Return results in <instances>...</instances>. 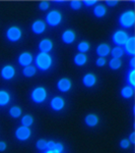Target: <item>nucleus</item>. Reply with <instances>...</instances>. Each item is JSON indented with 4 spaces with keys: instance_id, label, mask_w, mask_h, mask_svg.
Wrapping results in <instances>:
<instances>
[{
    "instance_id": "obj_25",
    "label": "nucleus",
    "mask_w": 135,
    "mask_h": 153,
    "mask_svg": "<svg viewBox=\"0 0 135 153\" xmlns=\"http://www.w3.org/2000/svg\"><path fill=\"white\" fill-rule=\"evenodd\" d=\"M109 66L113 71L119 70V68L122 66V60L119 58H112L111 60L109 61Z\"/></svg>"
},
{
    "instance_id": "obj_24",
    "label": "nucleus",
    "mask_w": 135,
    "mask_h": 153,
    "mask_svg": "<svg viewBox=\"0 0 135 153\" xmlns=\"http://www.w3.org/2000/svg\"><path fill=\"white\" fill-rule=\"evenodd\" d=\"M111 55L113 58H119L121 59L122 56L124 55V49L119 46H116L111 50Z\"/></svg>"
},
{
    "instance_id": "obj_5",
    "label": "nucleus",
    "mask_w": 135,
    "mask_h": 153,
    "mask_svg": "<svg viewBox=\"0 0 135 153\" xmlns=\"http://www.w3.org/2000/svg\"><path fill=\"white\" fill-rule=\"evenodd\" d=\"M128 38H129V36H128V34H127V32L119 30V31H116L114 34H113L112 41L116 46L121 47V46L125 45V43H126L127 40H128Z\"/></svg>"
},
{
    "instance_id": "obj_29",
    "label": "nucleus",
    "mask_w": 135,
    "mask_h": 153,
    "mask_svg": "<svg viewBox=\"0 0 135 153\" xmlns=\"http://www.w3.org/2000/svg\"><path fill=\"white\" fill-rule=\"evenodd\" d=\"M134 74H135V70H130L126 76V82L128 83V86H130V87H132V88H134V86H135Z\"/></svg>"
},
{
    "instance_id": "obj_15",
    "label": "nucleus",
    "mask_w": 135,
    "mask_h": 153,
    "mask_svg": "<svg viewBox=\"0 0 135 153\" xmlns=\"http://www.w3.org/2000/svg\"><path fill=\"white\" fill-rule=\"evenodd\" d=\"M75 38H76V35L72 30H66V31L63 32L62 36H61V40L65 44H72L75 41Z\"/></svg>"
},
{
    "instance_id": "obj_14",
    "label": "nucleus",
    "mask_w": 135,
    "mask_h": 153,
    "mask_svg": "<svg viewBox=\"0 0 135 153\" xmlns=\"http://www.w3.org/2000/svg\"><path fill=\"white\" fill-rule=\"evenodd\" d=\"M46 30V23L41 19H38V21H35L33 24H32V31H33L34 34L36 35H41L45 32Z\"/></svg>"
},
{
    "instance_id": "obj_42",
    "label": "nucleus",
    "mask_w": 135,
    "mask_h": 153,
    "mask_svg": "<svg viewBox=\"0 0 135 153\" xmlns=\"http://www.w3.org/2000/svg\"><path fill=\"white\" fill-rule=\"evenodd\" d=\"M44 153H60V152L56 151V150H46Z\"/></svg>"
},
{
    "instance_id": "obj_39",
    "label": "nucleus",
    "mask_w": 135,
    "mask_h": 153,
    "mask_svg": "<svg viewBox=\"0 0 135 153\" xmlns=\"http://www.w3.org/2000/svg\"><path fill=\"white\" fill-rule=\"evenodd\" d=\"M6 148H7V144H6V143L3 142V141H0V152L5 151Z\"/></svg>"
},
{
    "instance_id": "obj_34",
    "label": "nucleus",
    "mask_w": 135,
    "mask_h": 153,
    "mask_svg": "<svg viewBox=\"0 0 135 153\" xmlns=\"http://www.w3.org/2000/svg\"><path fill=\"white\" fill-rule=\"evenodd\" d=\"M106 59H105L104 57H99L95 60V65H97V66H99V68H102V66H104L105 65H106Z\"/></svg>"
},
{
    "instance_id": "obj_35",
    "label": "nucleus",
    "mask_w": 135,
    "mask_h": 153,
    "mask_svg": "<svg viewBox=\"0 0 135 153\" xmlns=\"http://www.w3.org/2000/svg\"><path fill=\"white\" fill-rule=\"evenodd\" d=\"M54 150H56V151L62 153L63 150H64V145H63L62 143H56L55 147H54Z\"/></svg>"
},
{
    "instance_id": "obj_40",
    "label": "nucleus",
    "mask_w": 135,
    "mask_h": 153,
    "mask_svg": "<svg viewBox=\"0 0 135 153\" xmlns=\"http://www.w3.org/2000/svg\"><path fill=\"white\" fill-rule=\"evenodd\" d=\"M129 66H130V70H135V59H134V57H131V59H130Z\"/></svg>"
},
{
    "instance_id": "obj_20",
    "label": "nucleus",
    "mask_w": 135,
    "mask_h": 153,
    "mask_svg": "<svg viewBox=\"0 0 135 153\" xmlns=\"http://www.w3.org/2000/svg\"><path fill=\"white\" fill-rule=\"evenodd\" d=\"M10 102V94L5 90H0V106H6Z\"/></svg>"
},
{
    "instance_id": "obj_33",
    "label": "nucleus",
    "mask_w": 135,
    "mask_h": 153,
    "mask_svg": "<svg viewBox=\"0 0 135 153\" xmlns=\"http://www.w3.org/2000/svg\"><path fill=\"white\" fill-rule=\"evenodd\" d=\"M120 147L122 148V149H127V148H129V146L131 144H130V142L128 141V139H123L120 141Z\"/></svg>"
},
{
    "instance_id": "obj_41",
    "label": "nucleus",
    "mask_w": 135,
    "mask_h": 153,
    "mask_svg": "<svg viewBox=\"0 0 135 153\" xmlns=\"http://www.w3.org/2000/svg\"><path fill=\"white\" fill-rule=\"evenodd\" d=\"M128 141L130 142V144H131V145H133L135 143V141H134V133H131V134H130Z\"/></svg>"
},
{
    "instance_id": "obj_17",
    "label": "nucleus",
    "mask_w": 135,
    "mask_h": 153,
    "mask_svg": "<svg viewBox=\"0 0 135 153\" xmlns=\"http://www.w3.org/2000/svg\"><path fill=\"white\" fill-rule=\"evenodd\" d=\"M97 54L99 55V57H106L111 52V47L109 46V44L107 43H101L97 47Z\"/></svg>"
},
{
    "instance_id": "obj_37",
    "label": "nucleus",
    "mask_w": 135,
    "mask_h": 153,
    "mask_svg": "<svg viewBox=\"0 0 135 153\" xmlns=\"http://www.w3.org/2000/svg\"><path fill=\"white\" fill-rule=\"evenodd\" d=\"M55 144H56V142H54V141H47V144H46V150H54Z\"/></svg>"
},
{
    "instance_id": "obj_18",
    "label": "nucleus",
    "mask_w": 135,
    "mask_h": 153,
    "mask_svg": "<svg viewBox=\"0 0 135 153\" xmlns=\"http://www.w3.org/2000/svg\"><path fill=\"white\" fill-rule=\"evenodd\" d=\"M99 122H100L99 117L95 113H90V114H87L84 117V124L90 128H94L95 126H98Z\"/></svg>"
},
{
    "instance_id": "obj_13",
    "label": "nucleus",
    "mask_w": 135,
    "mask_h": 153,
    "mask_svg": "<svg viewBox=\"0 0 135 153\" xmlns=\"http://www.w3.org/2000/svg\"><path fill=\"white\" fill-rule=\"evenodd\" d=\"M53 49V42L50 39H43L39 43V50L41 53H50Z\"/></svg>"
},
{
    "instance_id": "obj_8",
    "label": "nucleus",
    "mask_w": 135,
    "mask_h": 153,
    "mask_svg": "<svg viewBox=\"0 0 135 153\" xmlns=\"http://www.w3.org/2000/svg\"><path fill=\"white\" fill-rule=\"evenodd\" d=\"M0 76L3 80L9 81L11 79H13V76H15V68L10 65H6L0 71Z\"/></svg>"
},
{
    "instance_id": "obj_23",
    "label": "nucleus",
    "mask_w": 135,
    "mask_h": 153,
    "mask_svg": "<svg viewBox=\"0 0 135 153\" xmlns=\"http://www.w3.org/2000/svg\"><path fill=\"white\" fill-rule=\"evenodd\" d=\"M36 73H37V68L32 65L29 66H26L23 70V75L24 76H26V78H32V76H34L36 75Z\"/></svg>"
},
{
    "instance_id": "obj_30",
    "label": "nucleus",
    "mask_w": 135,
    "mask_h": 153,
    "mask_svg": "<svg viewBox=\"0 0 135 153\" xmlns=\"http://www.w3.org/2000/svg\"><path fill=\"white\" fill-rule=\"evenodd\" d=\"M82 6V1H79V0H72L70 1V8L73 9V10H78L80 9Z\"/></svg>"
},
{
    "instance_id": "obj_12",
    "label": "nucleus",
    "mask_w": 135,
    "mask_h": 153,
    "mask_svg": "<svg viewBox=\"0 0 135 153\" xmlns=\"http://www.w3.org/2000/svg\"><path fill=\"white\" fill-rule=\"evenodd\" d=\"M124 52L127 53V55H130L131 57H134L135 54V38L129 37L127 42L124 45Z\"/></svg>"
},
{
    "instance_id": "obj_28",
    "label": "nucleus",
    "mask_w": 135,
    "mask_h": 153,
    "mask_svg": "<svg viewBox=\"0 0 135 153\" xmlns=\"http://www.w3.org/2000/svg\"><path fill=\"white\" fill-rule=\"evenodd\" d=\"M9 115L13 118H18L21 115V108L19 106H12L9 109Z\"/></svg>"
},
{
    "instance_id": "obj_36",
    "label": "nucleus",
    "mask_w": 135,
    "mask_h": 153,
    "mask_svg": "<svg viewBox=\"0 0 135 153\" xmlns=\"http://www.w3.org/2000/svg\"><path fill=\"white\" fill-rule=\"evenodd\" d=\"M97 0H84V1L82 2L83 4H84L85 6L90 7V6H92L95 5V4H97Z\"/></svg>"
},
{
    "instance_id": "obj_16",
    "label": "nucleus",
    "mask_w": 135,
    "mask_h": 153,
    "mask_svg": "<svg viewBox=\"0 0 135 153\" xmlns=\"http://www.w3.org/2000/svg\"><path fill=\"white\" fill-rule=\"evenodd\" d=\"M95 83H97V76L94 74H87V75L83 76L82 84L84 87L92 88L95 85Z\"/></svg>"
},
{
    "instance_id": "obj_7",
    "label": "nucleus",
    "mask_w": 135,
    "mask_h": 153,
    "mask_svg": "<svg viewBox=\"0 0 135 153\" xmlns=\"http://www.w3.org/2000/svg\"><path fill=\"white\" fill-rule=\"evenodd\" d=\"M14 135H15V138L18 140V141L23 142V141H26V140H29V138H31L32 131L28 127H23V126H21V127H18V129L15 130V133H14Z\"/></svg>"
},
{
    "instance_id": "obj_19",
    "label": "nucleus",
    "mask_w": 135,
    "mask_h": 153,
    "mask_svg": "<svg viewBox=\"0 0 135 153\" xmlns=\"http://www.w3.org/2000/svg\"><path fill=\"white\" fill-rule=\"evenodd\" d=\"M73 61H74L75 65L83 66L87 62V56L83 53H77L76 55L74 56V58H73Z\"/></svg>"
},
{
    "instance_id": "obj_10",
    "label": "nucleus",
    "mask_w": 135,
    "mask_h": 153,
    "mask_svg": "<svg viewBox=\"0 0 135 153\" xmlns=\"http://www.w3.org/2000/svg\"><path fill=\"white\" fill-rule=\"evenodd\" d=\"M50 106L54 111H60V110H62L63 108H64L65 101L62 97H60V96H55V97L51 100Z\"/></svg>"
},
{
    "instance_id": "obj_21",
    "label": "nucleus",
    "mask_w": 135,
    "mask_h": 153,
    "mask_svg": "<svg viewBox=\"0 0 135 153\" xmlns=\"http://www.w3.org/2000/svg\"><path fill=\"white\" fill-rule=\"evenodd\" d=\"M106 13H107V8L103 4H98V5L95 6L94 9L95 16H97V18H103V16H106Z\"/></svg>"
},
{
    "instance_id": "obj_2",
    "label": "nucleus",
    "mask_w": 135,
    "mask_h": 153,
    "mask_svg": "<svg viewBox=\"0 0 135 153\" xmlns=\"http://www.w3.org/2000/svg\"><path fill=\"white\" fill-rule=\"evenodd\" d=\"M135 23V14L133 10L124 11L119 18V24L122 28L130 29L134 26Z\"/></svg>"
},
{
    "instance_id": "obj_3",
    "label": "nucleus",
    "mask_w": 135,
    "mask_h": 153,
    "mask_svg": "<svg viewBox=\"0 0 135 153\" xmlns=\"http://www.w3.org/2000/svg\"><path fill=\"white\" fill-rule=\"evenodd\" d=\"M31 99L37 104H42L47 99V90L44 87H36L31 93Z\"/></svg>"
},
{
    "instance_id": "obj_1",
    "label": "nucleus",
    "mask_w": 135,
    "mask_h": 153,
    "mask_svg": "<svg viewBox=\"0 0 135 153\" xmlns=\"http://www.w3.org/2000/svg\"><path fill=\"white\" fill-rule=\"evenodd\" d=\"M36 66L39 71H47L51 68L53 63L52 56L49 53H39L35 59Z\"/></svg>"
},
{
    "instance_id": "obj_22",
    "label": "nucleus",
    "mask_w": 135,
    "mask_h": 153,
    "mask_svg": "<svg viewBox=\"0 0 135 153\" xmlns=\"http://www.w3.org/2000/svg\"><path fill=\"white\" fill-rule=\"evenodd\" d=\"M134 94V88L130 87V86H125V87L122 88L121 90V96L125 99H129V98H131L132 96Z\"/></svg>"
},
{
    "instance_id": "obj_9",
    "label": "nucleus",
    "mask_w": 135,
    "mask_h": 153,
    "mask_svg": "<svg viewBox=\"0 0 135 153\" xmlns=\"http://www.w3.org/2000/svg\"><path fill=\"white\" fill-rule=\"evenodd\" d=\"M33 55H32L29 52H23L19 54L18 58V65L23 66V68H26V66H29L31 65L32 63H33Z\"/></svg>"
},
{
    "instance_id": "obj_4",
    "label": "nucleus",
    "mask_w": 135,
    "mask_h": 153,
    "mask_svg": "<svg viewBox=\"0 0 135 153\" xmlns=\"http://www.w3.org/2000/svg\"><path fill=\"white\" fill-rule=\"evenodd\" d=\"M62 22V14L59 10L53 9L46 16V23L50 27H57Z\"/></svg>"
},
{
    "instance_id": "obj_38",
    "label": "nucleus",
    "mask_w": 135,
    "mask_h": 153,
    "mask_svg": "<svg viewBox=\"0 0 135 153\" xmlns=\"http://www.w3.org/2000/svg\"><path fill=\"white\" fill-rule=\"evenodd\" d=\"M106 4L108 6H110V7H115L118 4V1H117V0H107Z\"/></svg>"
},
{
    "instance_id": "obj_32",
    "label": "nucleus",
    "mask_w": 135,
    "mask_h": 153,
    "mask_svg": "<svg viewBox=\"0 0 135 153\" xmlns=\"http://www.w3.org/2000/svg\"><path fill=\"white\" fill-rule=\"evenodd\" d=\"M49 7H50V3H49L48 1H42L40 2V4H39V8L43 11H46L47 9H49Z\"/></svg>"
},
{
    "instance_id": "obj_31",
    "label": "nucleus",
    "mask_w": 135,
    "mask_h": 153,
    "mask_svg": "<svg viewBox=\"0 0 135 153\" xmlns=\"http://www.w3.org/2000/svg\"><path fill=\"white\" fill-rule=\"evenodd\" d=\"M46 144H47V141L44 139H40L38 140L36 143V147L38 150H40V151H45L46 150Z\"/></svg>"
},
{
    "instance_id": "obj_27",
    "label": "nucleus",
    "mask_w": 135,
    "mask_h": 153,
    "mask_svg": "<svg viewBox=\"0 0 135 153\" xmlns=\"http://www.w3.org/2000/svg\"><path fill=\"white\" fill-rule=\"evenodd\" d=\"M21 126L29 128L32 125L34 124V117H32V115H29V114H26V115H23V117H21Z\"/></svg>"
},
{
    "instance_id": "obj_26",
    "label": "nucleus",
    "mask_w": 135,
    "mask_h": 153,
    "mask_svg": "<svg viewBox=\"0 0 135 153\" xmlns=\"http://www.w3.org/2000/svg\"><path fill=\"white\" fill-rule=\"evenodd\" d=\"M90 45L87 41H81L80 43H78V45H77V50L79 53L85 54V52H87V51L90 50Z\"/></svg>"
},
{
    "instance_id": "obj_6",
    "label": "nucleus",
    "mask_w": 135,
    "mask_h": 153,
    "mask_svg": "<svg viewBox=\"0 0 135 153\" xmlns=\"http://www.w3.org/2000/svg\"><path fill=\"white\" fill-rule=\"evenodd\" d=\"M21 36H23V32H21V30L16 26H12L10 28L7 29V31H6L7 40L13 42V43L21 40Z\"/></svg>"
},
{
    "instance_id": "obj_11",
    "label": "nucleus",
    "mask_w": 135,
    "mask_h": 153,
    "mask_svg": "<svg viewBox=\"0 0 135 153\" xmlns=\"http://www.w3.org/2000/svg\"><path fill=\"white\" fill-rule=\"evenodd\" d=\"M71 87H72V83L68 78H62L57 82V88L60 92L62 93H66L70 90Z\"/></svg>"
}]
</instances>
